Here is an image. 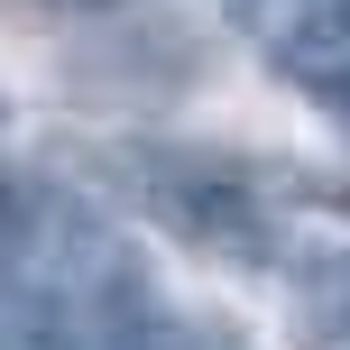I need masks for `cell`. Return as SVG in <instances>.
Here are the masks:
<instances>
[{"label": "cell", "instance_id": "obj_4", "mask_svg": "<svg viewBox=\"0 0 350 350\" xmlns=\"http://www.w3.org/2000/svg\"><path fill=\"white\" fill-rule=\"evenodd\" d=\"M37 212H46V203H37V193L18 185V175H0V277H10V267L28 258V240H37Z\"/></svg>", "mask_w": 350, "mask_h": 350}, {"label": "cell", "instance_id": "obj_5", "mask_svg": "<svg viewBox=\"0 0 350 350\" xmlns=\"http://www.w3.org/2000/svg\"><path fill=\"white\" fill-rule=\"evenodd\" d=\"M240 10H314V0H240Z\"/></svg>", "mask_w": 350, "mask_h": 350}, {"label": "cell", "instance_id": "obj_2", "mask_svg": "<svg viewBox=\"0 0 350 350\" xmlns=\"http://www.w3.org/2000/svg\"><path fill=\"white\" fill-rule=\"evenodd\" d=\"M277 74L304 83L314 102H332L341 120H350V0H323V10L286 37V46H277Z\"/></svg>", "mask_w": 350, "mask_h": 350}, {"label": "cell", "instance_id": "obj_6", "mask_svg": "<svg viewBox=\"0 0 350 350\" xmlns=\"http://www.w3.org/2000/svg\"><path fill=\"white\" fill-rule=\"evenodd\" d=\"M55 10H102V0H55Z\"/></svg>", "mask_w": 350, "mask_h": 350}, {"label": "cell", "instance_id": "obj_3", "mask_svg": "<svg viewBox=\"0 0 350 350\" xmlns=\"http://www.w3.org/2000/svg\"><path fill=\"white\" fill-rule=\"evenodd\" d=\"M102 350H230V341H221V332H203V323H175L166 304H139V314H129Z\"/></svg>", "mask_w": 350, "mask_h": 350}, {"label": "cell", "instance_id": "obj_1", "mask_svg": "<svg viewBox=\"0 0 350 350\" xmlns=\"http://www.w3.org/2000/svg\"><path fill=\"white\" fill-rule=\"evenodd\" d=\"M139 203H148V221H166L185 249H203V258H267L277 249V230H267V212H258V193L240 185V175H221V166H193V157H148L139 166Z\"/></svg>", "mask_w": 350, "mask_h": 350}]
</instances>
